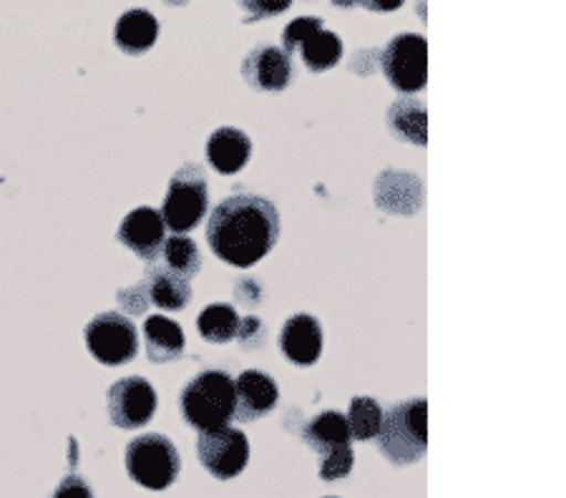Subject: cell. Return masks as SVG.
<instances>
[{"instance_id":"8992f818","label":"cell","mask_w":566,"mask_h":498,"mask_svg":"<svg viewBox=\"0 0 566 498\" xmlns=\"http://www.w3.org/2000/svg\"><path fill=\"white\" fill-rule=\"evenodd\" d=\"M86 346L102 365H126L139 352L136 325L122 312H102L86 325Z\"/></svg>"},{"instance_id":"277c9868","label":"cell","mask_w":566,"mask_h":498,"mask_svg":"<svg viewBox=\"0 0 566 498\" xmlns=\"http://www.w3.org/2000/svg\"><path fill=\"white\" fill-rule=\"evenodd\" d=\"M209 181L205 167L187 161L169 181L167 197L161 204L164 226H169L175 234L191 232L205 220L209 206Z\"/></svg>"},{"instance_id":"cb8c5ba5","label":"cell","mask_w":566,"mask_h":498,"mask_svg":"<svg viewBox=\"0 0 566 498\" xmlns=\"http://www.w3.org/2000/svg\"><path fill=\"white\" fill-rule=\"evenodd\" d=\"M353 464H355V456H353L350 443L348 446H337L333 451L323 453V460H319V478H325V481H337V478L350 476Z\"/></svg>"},{"instance_id":"d4e9b609","label":"cell","mask_w":566,"mask_h":498,"mask_svg":"<svg viewBox=\"0 0 566 498\" xmlns=\"http://www.w3.org/2000/svg\"><path fill=\"white\" fill-rule=\"evenodd\" d=\"M317 31H323V21L315 15H303V18H295L285 31H282V51L290 53L297 51L300 45H303L310 35H315Z\"/></svg>"},{"instance_id":"d6986e66","label":"cell","mask_w":566,"mask_h":498,"mask_svg":"<svg viewBox=\"0 0 566 498\" xmlns=\"http://www.w3.org/2000/svg\"><path fill=\"white\" fill-rule=\"evenodd\" d=\"M388 124L398 139H408L410 144L426 147V106L416 98H400L392 104L388 114Z\"/></svg>"},{"instance_id":"4fadbf2b","label":"cell","mask_w":566,"mask_h":498,"mask_svg":"<svg viewBox=\"0 0 566 498\" xmlns=\"http://www.w3.org/2000/svg\"><path fill=\"white\" fill-rule=\"evenodd\" d=\"M280 350L295 365H313V362H317L319 352H323V328H319L315 317L305 312L292 315L282 325Z\"/></svg>"},{"instance_id":"9c48e42d","label":"cell","mask_w":566,"mask_h":498,"mask_svg":"<svg viewBox=\"0 0 566 498\" xmlns=\"http://www.w3.org/2000/svg\"><path fill=\"white\" fill-rule=\"evenodd\" d=\"M106 403L112 423L124 431L142 428V425L149 423L154 418V413H157V393H154V385L139 375L116 380V383L108 388Z\"/></svg>"},{"instance_id":"7c38bea8","label":"cell","mask_w":566,"mask_h":498,"mask_svg":"<svg viewBox=\"0 0 566 498\" xmlns=\"http://www.w3.org/2000/svg\"><path fill=\"white\" fill-rule=\"evenodd\" d=\"M242 76L252 88L282 91L292 81V61L277 45H258L244 59Z\"/></svg>"},{"instance_id":"603a6c76","label":"cell","mask_w":566,"mask_h":498,"mask_svg":"<svg viewBox=\"0 0 566 498\" xmlns=\"http://www.w3.org/2000/svg\"><path fill=\"white\" fill-rule=\"evenodd\" d=\"M345 421H348V428H350V436L358 438V441H370L376 438L380 433V425H382V411L380 405L373 401V398H365L358 395L350 401L348 407V415H345Z\"/></svg>"},{"instance_id":"83f0119b","label":"cell","mask_w":566,"mask_h":498,"mask_svg":"<svg viewBox=\"0 0 566 498\" xmlns=\"http://www.w3.org/2000/svg\"><path fill=\"white\" fill-rule=\"evenodd\" d=\"M53 498H94V491H91L88 484L81 476H66L59 484Z\"/></svg>"},{"instance_id":"3957f363","label":"cell","mask_w":566,"mask_h":498,"mask_svg":"<svg viewBox=\"0 0 566 498\" xmlns=\"http://www.w3.org/2000/svg\"><path fill=\"white\" fill-rule=\"evenodd\" d=\"M428 403L413 398L408 403L392 405L382 413L378 448L392 466H410L426 456L428 446Z\"/></svg>"},{"instance_id":"484cf974","label":"cell","mask_w":566,"mask_h":498,"mask_svg":"<svg viewBox=\"0 0 566 498\" xmlns=\"http://www.w3.org/2000/svg\"><path fill=\"white\" fill-rule=\"evenodd\" d=\"M116 297H118V303H122L124 310L132 315H142V312H146V307H149V295H146L144 283L134 285L129 289H122Z\"/></svg>"},{"instance_id":"9a60e30c","label":"cell","mask_w":566,"mask_h":498,"mask_svg":"<svg viewBox=\"0 0 566 498\" xmlns=\"http://www.w3.org/2000/svg\"><path fill=\"white\" fill-rule=\"evenodd\" d=\"M144 287H146V295H149V303L169 312L185 310L191 300L189 279L175 275V272H169L161 265L146 267Z\"/></svg>"},{"instance_id":"ba28073f","label":"cell","mask_w":566,"mask_h":498,"mask_svg":"<svg viewBox=\"0 0 566 498\" xmlns=\"http://www.w3.org/2000/svg\"><path fill=\"white\" fill-rule=\"evenodd\" d=\"M197 456L209 474L219 481H230L248 468L250 460V441L242 431L237 428H219L199 433L197 438Z\"/></svg>"},{"instance_id":"6da1fadb","label":"cell","mask_w":566,"mask_h":498,"mask_svg":"<svg viewBox=\"0 0 566 498\" xmlns=\"http://www.w3.org/2000/svg\"><path fill=\"white\" fill-rule=\"evenodd\" d=\"M280 240V212L270 199L234 194L214 206L207 222V242L227 265L248 269L268 257Z\"/></svg>"},{"instance_id":"2e32d148","label":"cell","mask_w":566,"mask_h":498,"mask_svg":"<svg viewBox=\"0 0 566 498\" xmlns=\"http://www.w3.org/2000/svg\"><path fill=\"white\" fill-rule=\"evenodd\" d=\"M116 45L129 56H142L151 49L159 39V21L144 8H134V11H126L116 21L114 31Z\"/></svg>"},{"instance_id":"7a4b0ae2","label":"cell","mask_w":566,"mask_h":498,"mask_svg":"<svg viewBox=\"0 0 566 498\" xmlns=\"http://www.w3.org/2000/svg\"><path fill=\"white\" fill-rule=\"evenodd\" d=\"M179 411L199 433L227 428L234 418V380L224 370H205L179 395Z\"/></svg>"},{"instance_id":"ffe728a7","label":"cell","mask_w":566,"mask_h":498,"mask_svg":"<svg viewBox=\"0 0 566 498\" xmlns=\"http://www.w3.org/2000/svg\"><path fill=\"white\" fill-rule=\"evenodd\" d=\"M197 330L205 340L222 346V342H230L232 338H237V330H240V315H237L234 307L227 303L207 305L197 317Z\"/></svg>"},{"instance_id":"30bf717a","label":"cell","mask_w":566,"mask_h":498,"mask_svg":"<svg viewBox=\"0 0 566 498\" xmlns=\"http://www.w3.org/2000/svg\"><path fill=\"white\" fill-rule=\"evenodd\" d=\"M280 401L277 383L260 370H244L234 380V418L242 423L264 418Z\"/></svg>"},{"instance_id":"ac0fdd59","label":"cell","mask_w":566,"mask_h":498,"mask_svg":"<svg viewBox=\"0 0 566 498\" xmlns=\"http://www.w3.org/2000/svg\"><path fill=\"white\" fill-rule=\"evenodd\" d=\"M303 438L310 448L317 451L319 456H323V453L333 451L337 446H348L353 436H350L348 421H345L343 413L325 411V413L315 415V418L305 425Z\"/></svg>"},{"instance_id":"52a82bcc","label":"cell","mask_w":566,"mask_h":498,"mask_svg":"<svg viewBox=\"0 0 566 498\" xmlns=\"http://www.w3.org/2000/svg\"><path fill=\"white\" fill-rule=\"evenodd\" d=\"M380 68L400 94H416L428 81V43L418 33H400L380 56Z\"/></svg>"},{"instance_id":"e0dca14e","label":"cell","mask_w":566,"mask_h":498,"mask_svg":"<svg viewBox=\"0 0 566 498\" xmlns=\"http://www.w3.org/2000/svg\"><path fill=\"white\" fill-rule=\"evenodd\" d=\"M146 356L151 362H171L185 356V330L169 317L154 315L144 322Z\"/></svg>"},{"instance_id":"f1b7e54d","label":"cell","mask_w":566,"mask_h":498,"mask_svg":"<svg viewBox=\"0 0 566 498\" xmlns=\"http://www.w3.org/2000/svg\"><path fill=\"white\" fill-rule=\"evenodd\" d=\"M331 498H333V496H331Z\"/></svg>"},{"instance_id":"5bb4252c","label":"cell","mask_w":566,"mask_h":498,"mask_svg":"<svg viewBox=\"0 0 566 498\" xmlns=\"http://www.w3.org/2000/svg\"><path fill=\"white\" fill-rule=\"evenodd\" d=\"M250 136L234 126H222L207 141V159L219 174H237L250 161Z\"/></svg>"},{"instance_id":"7402d4cb","label":"cell","mask_w":566,"mask_h":498,"mask_svg":"<svg viewBox=\"0 0 566 498\" xmlns=\"http://www.w3.org/2000/svg\"><path fill=\"white\" fill-rule=\"evenodd\" d=\"M161 267H167L169 272H175V275L191 279L202 267V255H199L195 240L185 237V234H175V237L164 240V247H161Z\"/></svg>"},{"instance_id":"44dd1931","label":"cell","mask_w":566,"mask_h":498,"mask_svg":"<svg viewBox=\"0 0 566 498\" xmlns=\"http://www.w3.org/2000/svg\"><path fill=\"white\" fill-rule=\"evenodd\" d=\"M300 56H303L305 66L310 71H331L333 66H337L343 59V41L340 35L333 33V31H317L315 35H310V39L300 45Z\"/></svg>"},{"instance_id":"8fae6325","label":"cell","mask_w":566,"mask_h":498,"mask_svg":"<svg viewBox=\"0 0 566 498\" xmlns=\"http://www.w3.org/2000/svg\"><path fill=\"white\" fill-rule=\"evenodd\" d=\"M164 220L157 210L151 206H139L124 216V222L118 224V242L124 247H129L136 255L144 259H157L164 247Z\"/></svg>"},{"instance_id":"4316f807","label":"cell","mask_w":566,"mask_h":498,"mask_svg":"<svg viewBox=\"0 0 566 498\" xmlns=\"http://www.w3.org/2000/svg\"><path fill=\"white\" fill-rule=\"evenodd\" d=\"M242 8L250 13L248 23H252V21H258V18L275 15V13L287 11L290 0H244Z\"/></svg>"},{"instance_id":"5b68a950","label":"cell","mask_w":566,"mask_h":498,"mask_svg":"<svg viewBox=\"0 0 566 498\" xmlns=\"http://www.w3.org/2000/svg\"><path fill=\"white\" fill-rule=\"evenodd\" d=\"M181 458L175 443L161 433H144L126 448V470L132 481L149 491H164L177 481Z\"/></svg>"}]
</instances>
